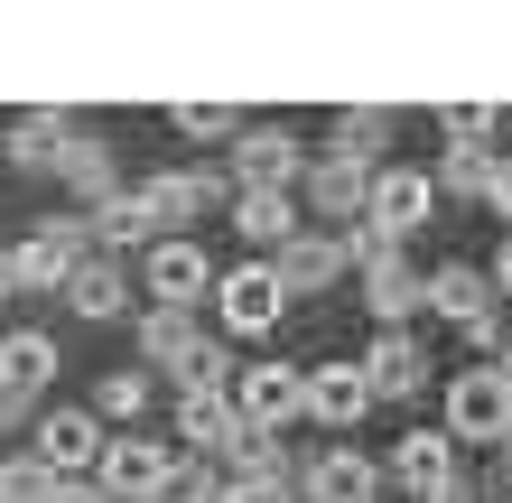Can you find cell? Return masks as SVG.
Returning <instances> with one entry per match:
<instances>
[{
  "mask_svg": "<svg viewBox=\"0 0 512 503\" xmlns=\"http://www.w3.org/2000/svg\"><path fill=\"white\" fill-rule=\"evenodd\" d=\"M233 410H243V429H261V438H280L298 410H308V373L298 364H233Z\"/></svg>",
  "mask_w": 512,
  "mask_h": 503,
  "instance_id": "cell-1",
  "label": "cell"
},
{
  "mask_svg": "<svg viewBox=\"0 0 512 503\" xmlns=\"http://www.w3.org/2000/svg\"><path fill=\"white\" fill-rule=\"evenodd\" d=\"M503 429H512V392H503L494 364H475V373L447 382V438H457V448H494Z\"/></svg>",
  "mask_w": 512,
  "mask_h": 503,
  "instance_id": "cell-2",
  "label": "cell"
},
{
  "mask_svg": "<svg viewBox=\"0 0 512 503\" xmlns=\"http://www.w3.org/2000/svg\"><path fill=\"white\" fill-rule=\"evenodd\" d=\"M94 252V233H84V215H56V224H38L28 243H10V271H19V299L28 289H66V271Z\"/></svg>",
  "mask_w": 512,
  "mask_h": 503,
  "instance_id": "cell-3",
  "label": "cell"
},
{
  "mask_svg": "<svg viewBox=\"0 0 512 503\" xmlns=\"http://www.w3.org/2000/svg\"><path fill=\"white\" fill-rule=\"evenodd\" d=\"M205 299H215V317H224L233 336H270V327H280V308H289V289L270 280V261H243V271H215Z\"/></svg>",
  "mask_w": 512,
  "mask_h": 503,
  "instance_id": "cell-4",
  "label": "cell"
},
{
  "mask_svg": "<svg viewBox=\"0 0 512 503\" xmlns=\"http://www.w3.org/2000/svg\"><path fill=\"white\" fill-rule=\"evenodd\" d=\"M364 187H373V168L364 159H336V150H317L308 168H298V205H308V215L317 224H354V215H364Z\"/></svg>",
  "mask_w": 512,
  "mask_h": 503,
  "instance_id": "cell-5",
  "label": "cell"
},
{
  "mask_svg": "<svg viewBox=\"0 0 512 503\" xmlns=\"http://www.w3.org/2000/svg\"><path fill=\"white\" fill-rule=\"evenodd\" d=\"M298 168H308V150H298L289 122H243L233 131V187H298Z\"/></svg>",
  "mask_w": 512,
  "mask_h": 503,
  "instance_id": "cell-6",
  "label": "cell"
},
{
  "mask_svg": "<svg viewBox=\"0 0 512 503\" xmlns=\"http://www.w3.org/2000/svg\"><path fill=\"white\" fill-rule=\"evenodd\" d=\"M270 280L289 289V299H317V289H336L345 280V243H336V224H298L280 261H270Z\"/></svg>",
  "mask_w": 512,
  "mask_h": 503,
  "instance_id": "cell-7",
  "label": "cell"
},
{
  "mask_svg": "<svg viewBox=\"0 0 512 503\" xmlns=\"http://www.w3.org/2000/svg\"><path fill=\"white\" fill-rule=\"evenodd\" d=\"M354 280H364V308L382 317V327H401V317H419L429 308V271L391 243V252H373V261H354Z\"/></svg>",
  "mask_w": 512,
  "mask_h": 503,
  "instance_id": "cell-8",
  "label": "cell"
},
{
  "mask_svg": "<svg viewBox=\"0 0 512 503\" xmlns=\"http://www.w3.org/2000/svg\"><path fill=\"white\" fill-rule=\"evenodd\" d=\"M429 215H438L429 168H373V187H364V224H382L391 243H401V233H419Z\"/></svg>",
  "mask_w": 512,
  "mask_h": 503,
  "instance_id": "cell-9",
  "label": "cell"
},
{
  "mask_svg": "<svg viewBox=\"0 0 512 503\" xmlns=\"http://www.w3.org/2000/svg\"><path fill=\"white\" fill-rule=\"evenodd\" d=\"M94 448H103V420L94 410H38V420H28V457L38 466H56V476H84V466H94Z\"/></svg>",
  "mask_w": 512,
  "mask_h": 503,
  "instance_id": "cell-10",
  "label": "cell"
},
{
  "mask_svg": "<svg viewBox=\"0 0 512 503\" xmlns=\"http://www.w3.org/2000/svg\"><path fill=\"white\" fill-rule=\"evenodd\" d=\"M140 289H149L159 308H205V289H215V261H205V243H149Z\"/></svg>",
  "mask_w": 512,
  "mask_h": 503,
  "instance_id": "cell-11",
  "label": "cell"
},
{
  "mask_svg": "<svg viewBox=\"0 0 512 503\" xmlns=\"http://www.w3.org/2000/svg\"><path fill=\"white\" fill-rule=\"evenodd\" d=\"M168 466H177V448H149V438H103V448H94V485L122 494V503H140V494H159Z\"/></svg>",
  "mask_w": 512,
  "mask_h": 503,
  "instance_id": "cell-12",
  "label": "cell"
},
{
  "mask_svg": "<svg viewBox=\"0 0 512 503\" xmlns=\"http://www.w3.org/2000/svg\"><path fill=\"white\" fill-rule=\"evenodd\" d=\"M131 196L149 205V224H196V215H215V205H224V177H205V168H159V177H140Z\"/></svg>",
  "mask_w": 512,
  "mask_h": 503,
  "instance_id": "cell-13",
  "label": "cell"
},
{
  "mask_svg": "<svg viewBox=\"0 0 512 503\" xmlns=\"http://www.w3.org/2000/svg\"><path fill=\"white\" fill-rule=\"evenodd\" d=\"M177 448H243V410H233V392H215V382H187L177 392Z\"/></svg>",
  "mask_w": 512,
  "mask_h": 503,
  "instance_id": "cell-14",
  "label": "cell"
},
{
  "mask_svg": "<svg viewBox=\"0 0 512 503\" xmlns=\"http://www.w3.org/2000/svg\"><path fill=\"white\" fill-rule=\"evenodd\" d=\"M391 485H401L410 503L438 494V485H457V438H447V429H410L401 448H391Z\"/></svg>",
  "mask_w": 512,
  "mask_h": 503,
  "instance_id": "cell-15",
  "label": "cell"
},
{
  "mask_svg": "<svg viewBox=\"0 0 512 503\" xmlns=\"http://www.w3.org/2000/svg\"><path fill=\"white\" fill-rule=\"evenodd\" d=\"M364 382H373V401H410L419 382H429V354H419L410 327H382L373 354H364Z\"/></svg>",
  "mask_w": 512,
  "mask_h": 503,
  "instance_id": "cell-16",
  "label": "cell"
},
{
  "mask_svg": "<svg viewBox=\"0 0 512 503\" xmlns=\"http://www.w3.org/2000/svg\"><path fill=\"white\" fill-rule=\"evenodd\" d=\"M373 410V382H364V364H308V420H326V429H354Z\"/></svg>",
  "mask_w": 512,
  "mask_h": 503,
  "instance_id": "cell-17",
  "label": "cell"
},
{
  "mask_svg": "<svg viewBox=\"0 0 512 503\" xmlns=\"http://www.w3.org/2000/svg\"><path fill=\"white\" fill-rule=\"evenodd\" d=\"M494 308V280L475 271V261H438L429 271V317H447V327H466V317Z\"/></svg>",
  "mask_w": 512,
  "mask_h": 503,
  "instance_id": "cell-18",
  "label": "cell"
},
{
  "mask_svg": "<svg viewBox=\"0 0 512 503\" xmlns=\"http://www.w3.org/2000/svg\"><path fill=\"white\" fill-rule=\"evenodd\" d=\"M233 224H243L252 243H289V233L308 224V205H298L289 187H233Z\"/></svg>",
  "mask_w": 512,
  "mask_h": 503,
  "instance_id": "cell-19",
  "label": "cell"
},
{
  "mask_svg": "<svg viewBox=\"0 0 512 503\" xmlns=\"http://www.w3.org/2000/svg\"><path fill=\"white\" fill-rule=\"evenodd\" d=\"M205 345L196 327V308H149L140 317V364H168V373H187V354Z\"/></svg>",
  "mask_w": 512,
  "mask_h": 503,
  "instance_id": "cell-20",
  "label": "cell"
},
{
  "mask_svg": "<svg viewBox=\"0 0 512 503\" xmlns=\"http://www.w3.org/2000/svg\"><path fill=\"white\" fill-rule=\"evenodd\" d=\"M66 308H75V317H94V327H103V317H122V308H131V280L112 271V261H94V252H84L75 271H66Z\"/></svg>",
  "mask_w": 512,
  "mask_h": 503,
  "instance_id": "cell-21",
  "label": "cell"
},
{
  "mask_svg": "<svg viewBox=\"0 0 512 503\" xmlns=\"http://www.w3.org/2000/svg\"><path fill=\"white\" fill-rule=\"evenodd\" d=\"M84 233H94L103 252H140V243H149L159 224H149V205H140L131 187H112V196H94V215H84Z\"/></svg>",
  "mask_w": 512,
  "mask_h": 503,
  "instance_id": "cell-22",
  "label": "cell"
},
{
  "mask_svg": "<svg viewBox=\"0 0 512 503\" xmlns=\"http://www.w3.org/2000/svg\"><path fill=\"white\" fill-rule=\"evenodd\" d=\"M373 485H382L373 457H354V448H326V457L308 466V494H317V503H373Z\"/></svg>",
  "mask_w": 512,
  "mask_h": 503,
  "instance_id": "cell-23",
  "label": "cell"
},
{
  "mask_svg": "<svg viewBox=\"0 0 512 503\" xmlns=\"http://www.w3.org/2000/svg\"><path fill=\"white\" fill-rule=\"evenodd\" d=\"M66 140H75V122H66V112H19L10 159H19V168H56V159H66Z\"/></svg>",
  "mask_w": 512,
  "mask_h": 503,
  "instance_id": "cell-24",
  "label": "cell"
},
{
  "mask_svg": "<svg viewBox=\"0 0 512 503\" xmlns=\"http://www.w3.org/2000/svg\"><path fill=\"white\" fill-rule=\"evenodd\" d=\"M56 177H66V187L75 196H112V187H122V168H112V150H103V140H66V159H56Z\"/></svg>",
  "mask_w": 512,
  "mask_h": 503,
  "instance_id": "cell-25",
  "label": "cell"
},
{
  "mask_svg": "<svg viewBox=\"0 0 512 503\" xmlns=\"http://www.w3.org/2000/svg\"><path fill=\"white\" fill-rule=\"evenodd\" d=\"M0 382L47 392V382H56V336H0Z\"/></svg>",
  "mask_w": 512,
  "mask_h": 503,
  "instance_id": "cell-26",
  "label": "cell"
},
{
  "mask_svg": "<svg viewBox=\"0 0 512 503\" xmlns=\"http://www.w3.org/2000/svg\"><path fill=\"white\" fill-rule=\"evenodd\" d=\"M485 177H494V150H485V140H457V150L438 159L429 187H438V205H447V196H485Z\"/></svg>",
  "mask_w": 512,
  "mask_h": 503,
  "instance_id": "cell-27",
  "label": "cell"
},
{
  "mask_svg": "<svg viewBox=\"0 0 512 503\" xmlns=\"http://www.w3.org/2000/svg\"><path fill=\"white\" fill-rule=\"evenodd\" d=\"M382 140H391V112H336V159H382Z\"/></svg>",
  "mask_w": 512,
  "mask_h": 503,
  "instance_id": "cell-28",
  "label": "cell"
},
{
  "mask_svg": "<svg viewBox=\"0 0 512 503\" xmlns=\"http://www.w3.org/2000/svg\"><path fill=\"white\" fill-rule=\"evenodd\" d=\"M168 122H177V140H196V150H205V140H233V131H243V112H233V103H177Z\"/></svg>",
  "mask_w": 512,
  "mask_h": 503,
  "instance_id": "cell-29",
  "label": "cell"
},
{
  "mask_svg": "<svg viewBox=\"0 0 512 503\" xmlns=\"http://www.w3.org/2000/svg\"><path fill=\"white\" fill-rule=\"evenodd\" d=\"M56 485H66V476H56V466H38V457H19V466H0V503H47Z\"/></svg>",
  "mask_w": 512,
  "mask_h": 503,
  "instance_id": "cell-30",
  "label": "cell"
},
{
  "mask_svg": "<svg viewBox=\"0 0 512 503\" xmlns=\"http://www.w3.org/2000/svg\"><path fill=\"white\" fill-rule=\"evenodd\" d=\"M140 410H149V373H103V420H140Z\"/></svg>",
  "mask_w": 512,
  "mask_h": 503,
  "instance_id": "cell-31",
  "label": "cell"
},
{
  "mask_svg": "<svg viewBox=\"0 0 512 503\" xmlns=\"http://www.w3.org/2000/svg\"><path fill=\"white\" fill-rule=\"evenodd\" d=\"M494 131H503L494 103H447V140H494Z\"/></svg>",
  "mask_w": 512,
  "mask_h": 503,
  "instance_id": "cell-32",
  "label": "cell"
},
{
  "mask_svg": "<svg viewBox=\"0 0 512 503\" xmlns=\"http://www.w3.org/2000/svg\"><path fill=\"white\" fill-rule=\"evenodd\" d=\"M28 420H38V392H19V382H0V438H10V429H28Z\"/></svg>",
  "mask_w": 512,
  "mask_h": 503,
  "instance_id": "cell-33",
  "label": "cell"
},
{
  "mask_svg": "<svg viewBox=\"0 0 512 503\" xmlns=\"http://www.w3.org/2000/svg\"><path fill=\"white\" fill-rule=\"evenodd\" d=\"M485 205H494V215L512 224V159H494V177H485Z\"/></svg>",
  "mask_w": 512,
  "mask_h": 503,
  "instance_id": "cell-34",
  "label": "cell"
},
{
  "mask_svg": "<svg viewBox=\"0 0 512 503\" xmlns=\"http://www.w3.org/2000/svg\"><path fill=\"white\" fill-rule=\"evenodd\" d=\"M485 280H494V299L512 308V243H503V261H494V271H485Z\"/></svg>",
  "mask_w": 512,
  "mask_h": 503,
  "instance_id": "cell-35",
  "label": "cell"
},
{
  "mask_svg": "<svg viewBox=\"0 0 512 503\" xmlns=\"http://www.w3.org/2000/svg\"><path fill=\"white\" fill-rule=\"evenodd\" d=\"M0 299H19V271H10V252H0Z\"/></svg>",
  "mask_w": 512,
  "mask_h": 503,
  "instance_id": "cell-36",
  "label": "cell"
},
{
  "mask_svg": "<svg viewBox=\"0 0 512 503\" xmlns=\"http://www.w3.org/2000/svg\"><path fill=\"white\" fill-rule=\"evenodd\" d=\"M494 373H503V392H512V345H503V354H494Z\"/></svg>",
  "mask_w": 512,
  "mask_h": 503,
  "instance_id": "cell-37",
  "label": "cell"
},
{
  "mask_svg": "<svg viewBox=\"0 0 512 503\" xmlns=\"http://www.w3.org/2000/svg\"><path fill=\"white\" fill-rule=\"evenodd\" d=\"M494 448H503V476H512V429H503V438H494Z\"/></svg>",
  "mask_w": 512,
  "mask_h": 503,
  "instance_id": "cell-38",
  "label": "cell"
}]
</instances>
